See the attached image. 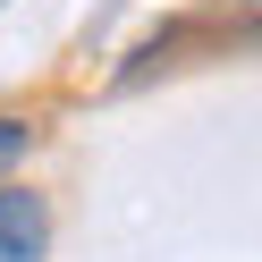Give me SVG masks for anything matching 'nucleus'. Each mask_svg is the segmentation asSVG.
<instances>
[{
    "label": "nucleus",
    "mask_w": 262,
    "mask_h": 262,
    "mask_svg": "<svg viewBox=\"0 0 262 262\" xmlns=\"http://www.w3.org/2000/svg\"><path fill=\"white\" fill-rule=\"evenodd\" d=\"M42 245H51V203L0 186V262H42Z\"/></svg>",
    "instance_id": "obj_1"
},
{
    "label": "nucleus",
    "mask_w": 262,
    "mask_h": 262,
    "mask_svg": "<svg viewBox=\"0 0 262 262\" xmlns=\"http://www.w3.org/2000/svg\"><path fill=\"white\" fill-rule=\"evenodd\" d=\"M26 152H34V119H9L0 110V169H17Z\"/></svg>",
    "instance_id": "obj_2"
}]
</instances>
